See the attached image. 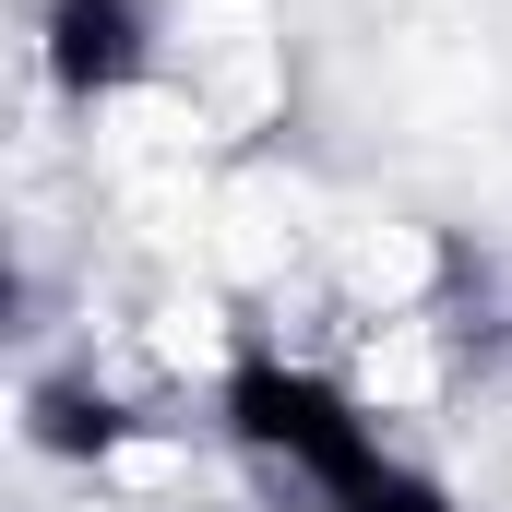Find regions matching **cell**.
Here are the masks:
<instances>
[{
    "instance_id": "1",
    "label": "cell",
    "mask_w": 512,
    "mask_h": 512,
    "mask_svg": "<svg viewBox=\"0 0 512 512\" xmlns=\"http://www.w3.org/2000/svg\"><path fill=\"white\" fill-rule=\"evenodd\" d=\"M227 429L262 465H286L310 512H453L441 477H417L405 453H382V429L358 417V393H334L298 358H239L227 370Z\"/></svg>"
},
{
    "instance_id": "2",
    "label": "cell",
    "mask_w": 512,
    "mask_h": 512,
    "mask_svg": "<svg viewBox=\"0 0 512 512\" xmlns=\"http://www.w3.org/2000/svg\"><path fill=\"white\" fill-rule=\"evenodd\" d=\"M36 60H48V84H60L72 108L131 96L143 60H155V0H48V12H36Z\"/></svg>"
},
{
    "instance_id": "3",
    "label": "cell",
    "mask_w": 512,
    "mask_h": 512,
    "mask_svg": "<svg viewBox=\"0 0 512 512\" xmlns=\"http://www.w3.org/2000/svg\"><path fill=\"white\" fill-rule=\"evenodd\" d=\"M24 429H36V453H108L120 441V405L84 382H36L24 393Z\"/></svg>"
}]
</instances>
